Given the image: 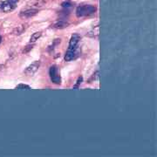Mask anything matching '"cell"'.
I'll return each mask as SVG.
<instances>
[{"mask_svg":"<svg viewBox=\"0 0 157 157\" xmlns=\"http://www.w3.org/2000/svg\"><path fill=\"white\" fill-rule=\"evenodd\" d=\"M16 88L17 89H19V88H30V86H27V85H24V84H20V85H19V86H16Z\"/></svg>","mask_w":157,"mask_h":157,"instance_id":"cell-14","label":"cell"},{"mask_svg":"<svg viewBox=\"0 0 157 157\" xmlns=\"http://www.w3.org/2000/svg\"><path fill=\"white\" fill-rule=\"evenodd\" d=\"M31 49H33V46H31V45H28V46H26V47L24 49V51H23V52H24L25 53H28V52H29Z\"/></svg>","mask_w":157,"mask_h":157,"instance_id":"cell-15","label":"cell"},{"mask_svg":"<svg viewBox=\"0 0 157 157\" xmlns=\"http://www.w3.org/2000/svg\"><path fill=\"white\" fill-rule=\"evenodd\" d=\"M41 36H42V33H41V32H36V33H34L31 36L30 42H31V43L36 42Z\"/></svg>","mask_w":157,"mask_h":157,"instance_id":"cell-11","label":"cell"},{"mask_svg":"<svg viewBox=\"0 0 157 157\" xmlns=\"http://www.w3.org/2000/svg\"><path fill=\"white\" fill-rule=\"evenodd\" d=\"M40 66V61H35L33 64H31L29 66L26 67V69L25 70V74L28 75V76H32L33 75L39 68Z\"/></svg>","mask_w":157,"mask_h":157,"instance_id":"cell-5","label":"cell"},{"mask_svg":"<svg viewBox=\"0 0 157 157\" xmlns=\"http://www.w3.org/2000/svg\"><path fill=\"white\" fill-rule=\"evenodd\" d=\"M26 28H27V24H23V25H20V26H17L14 30H13V32H12V33L14 34V35H17V36H19V35H21L26 30Z\"/></svg>","mask_w":157,"mask_h":157,"instance_id":"cell-8","label":"cell"},{"mask_svg":"<svg viewBox=\"0 0 157 157\" xmlns=\"http://www.w3.org/2000/svg\"><path fill=\"white\" fill-rule=\"evenodd\" d=\"M69 26V23L64 20H57L52 24L51 27L54 29H65Z\"/></svg>","mask_w":157,"mask_h":157,"instance_id":"cell-7","label":"cell"},{"mask_svg":"<svg viewBox=\"0 0 157 157\" xmlns=\"http://www.w3.org/2000/svg\"><path fill=\"white\" fill-rule=\"evenodd\" d=\"M39 12V10L38 9H35V8H29V9H26V10H24V11H21L19 12V17L21 19H29V18H32V17H34L37 13Z\"/></svg>","mask_w":157,"mask_h":157,"instance_id":"cell-4","label":"cell"},{"mask_svg":"<svg viewBox=\"0 0 157 157\" xmlns=\"http://www.w3.org/2000/svg\"><path fill=\"white\" fill-rule=\"evenodd\" d=\"M8 1L9 2H11L12 4H14V5H16L19 1V0H8Z\"/></svg>","mask_w":157,"mask_h":157,"instance_id":"cell-16","label":"cell"},{"mask_svg":"<svg viewBox=\"0 0 157 157\" xmlns=\"http://www.w3.org/2000/svg\"><path fill=\"white\" fill-rule=\"evenodd\" d=\"M49 74H50V78H51L52 81L54 84H58L59 85V84L61 83V79H60V76L59 75L58 68H57L56 66H51L50 71H49Z\"/></svg>","mask_w":157,"mask_h":157,"instance_id":"cell-3","label":"cell"},{"mask_svg":"<svg viewBox=\"0 0 157 157\" xmlns=\"http://www.w3.org/2000/svg\"><path fill=\"white\" fill-rule=\"evenodd\" d=\"M15 8H16V5L12 4L11 2L8 1V0L0 2V12L8 13V12H12L13 10H15Z\"/></svg>","mask_w":157,"mask_h":157,"instance_id":"cell-2","label":"cell"},{"mask_svg":"<svg viewBox=\"0 0 157 157\" xmlns=\"http://www.w3.org/2000/svg\"><path fill=\"white\" fill-rule=\"evenodd\" d=\"M75 50H68V52H66V55H65V60L66 61H71L75 58Z\"/></svg>","mask_w":157,"mask_h":157,"instance_id":"cell-9","label":"cell"},{"mask_svg":"<svg viewBox=\"0 0 157 157\" xmlns=\"http://www.w3.org/2000/svg\"><path fill=\"white\" fill-rule=\"evenodd\" d=\"M80 35H78V34H73V35L71 37V39H70V42H69V47H68V49H69V50H75V49H76V46H77V45H78V43L80 42Z\"/></svg>","mask_w":157,"mask_h":157,"instance_id":"cell-6","label":"cell"},{"mask_svg":"<svg viewBox=\"0 0 157 157\" xmlns=\"http://www.w3.org/2000/svg\"><path fill=\"white\" fill-rule=\"evenodd\" d=\"M95 11L96 8L93 6H79L77 8L76 14L79 18H80V17L92 15L95 12Z\"/></svg>","mask_w":157,"mask_h":157,"instance_id":"cell-1","label":"cell"},{"mask_svg":"<svg viewBox=\"0 0 157 157\" xmlns=\"http://www.w3.org/2000/svg\"><path fill=\"white\" fill-rule=\"evenodd\" d=\"M47 0H34V1H32L31 4L33 6V7H42Z\"/></svg>","mask_w":157,"mask_h":157,"instance_id":"cell-10","label":"cell"},{"mask_svg":"<svg viewBox=\"0 0 157 157\" xmlns=\"http://www.w3.org/2000/svg\"><path fill=\"white\" fill-rule=\"evenodd\" d=\"M99 34H100V27L97 26L95 29H93V31L89 32L87 35H88L89 37H98Z\"/></svg>","mask_w":157,"mask_h":157,"instance_id":"cell-12","label":"cell"},{"mask_svg":"<svg viewBox=\"0 0 157 157\" xmlns=\"http://www.w3.org/2000/svg\"><path fill=\"white\" fill-rule=\"evenodd\" d=\"M82 81H83V78H82L81 76H80V77H79V78H78V80H77V82H76V84L73 86V87H74V88L79 87V86L82 83Z\"/></svg>","mask_w":157,"mask_h":157,"instance_id":"cell-13","label":"cell"}]
</instances>
